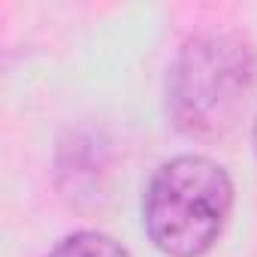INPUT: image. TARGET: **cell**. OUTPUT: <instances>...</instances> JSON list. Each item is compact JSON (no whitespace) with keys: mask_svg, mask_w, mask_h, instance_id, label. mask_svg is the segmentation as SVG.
Returning a JSON list of instances; mask_svg holds the SVG:
<instances>
[{"mask_svg":"<svg viewBox=\"0 0 257 257\" xmlns=\"http://www.w3.org/2000/svg\"><path fill=\"white\" fill-rule=\"evenodd\" d=\"M257 85L254 49L230 34L191 40L167 76V115L194 140H218L245 115Z\"/></svg>","mask_w":257,"mask_h":257,"instance_id":"cell-1","label":"cell"},{"mask_svg":"<svg viewBox=\"0 0 257 257\" xmlns=\"http://www.w3.org/2000/svg\"><path fill=\"white\" fill-rule=\"evenodd\" d=\"M233 212V182L209 158L182 155L164 164L146 191L143 224L170 257H203L221 239Z\"/></svg>","mask_w":257,"mask_h":257,"instance_id":"cell-2","label":"cell"},{"mask_svg":"<svg viewBox=\"0 0 257 257\" xmlns=\"http://www.w3.org/2000/svg\"><path fill=\"white\" fill-rule=\"evenodd\" d=\"M49 257H131V254H127V248L121 242H115L106 233L82 230V233H73L64 242H58Z\"/></svg>","mask_w":257,"mask_h":257,"instance_id":"cell-3","label":"cell"},{"mask_svg":"<svg viewBox=\"0 0 257 257\" xmlns=\"http://www.w3.org/2000/svg\"><path fill=\"white\" fill-rule=\"evenodd\" d=\"M254 152H257V124H254Z\"/></svg>","mask_w":257,"mask_h":257,"instance_id":"cell-4","label":"cell"}]
</instances>
